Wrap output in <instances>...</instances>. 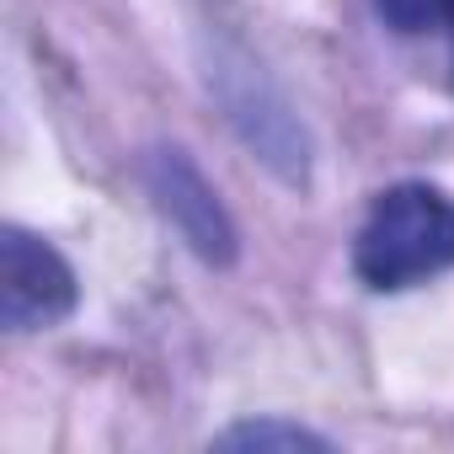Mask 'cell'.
Segmentation results:
<instances>
[{"instance_id":"3","label":"cell","mask_w":454,"mask_h":454,"mask_svg":"<svg viewBox=\"0 0 454 454\" xmlns=\"http://www.w3.org/2000/svg\"><path fill=\"white\" fill-rule=\"evenodd\" d=\"M150 192L166 208V219L182 231V241L203 257V262H231L236 257V224L219 208V192L198 176V166L182 150H155L150 160Z\"/></svg>"},{"instance_id":"4","label":"cell","mask_w":454,"mask_h":454,"mask_svg":"<svg viewBox=\"0 0 454 454\" xmlns=\"http://www.w3.org/2000/svg\"><path fill=\"white\" fill-rule=\"evenodd\" d=\"M219 449H257V454H300V449H332L321 433L300 427V422H284V417H252V422H236V427H224L214 438Z\"/></svg>"},{"instance_id":"1","label":"cell","mask_w":454,"mask_h":454,"mask_svg":"<svg viewBox=\"0 0 454 454\" xmlns=\"http://www.w3.org/2000/svg\"><path fill=\"white\" fill-rule=\"evenodd\" d=\"M353 268L369 289H411L454 268V203L422 182L380 192L358 231Z\"/></svg>"},{"instance_id":"2","label":"cell","mask_w":454,"mask_h":454,"mask_svg":"<svg viewBox=\"0 0 454 454\" xmlns=\"http://www.w3.org/2000/svg\"><path fill=\"white\" fill-rule=\"evenodd\" d=\"M81 289L70 262L33 231H0V321L12 332H49L75 310Z\"/></svg>"},{"instance_id":"6","label":"cell","mask_w":454,"mask_h":454,"mask_svg":"<svg viewBox=\"0 0 454 454\" xmlns=\"http://www.w3.org/2000/svg\"><path fill=\"white\" fill-rule=\"evenodd\" d=\"M449 27H454V22H449Z\"/></svg>"},{"instance_id":"5","label":"cell","mask_w":454,"mask_h":454,"mask_svg":"<svg viewBox=\"0 0 454 454\" xmlns=\"http://www.w3.org/2000/svg\"><path fill=\"white\" fill-rule=\"evenodd\" d=\"M374 12L385 17V27L395 33H433L454 22V0H374Z\"/></svg>"}]
</instances>
